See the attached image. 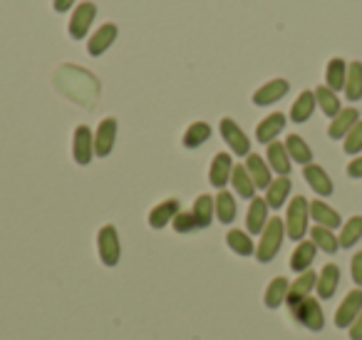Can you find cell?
Instances as JSON below:
<instances>
[{"label": "cell", "mask_w": 362, "mask_h": 340, "mask_svg": "<svg viewBox=\"0 0 362 340\" xmlns=\"http://www.w3.org/2000/svg\"><path fill=\"white\" fill-rule=\"evenodd\" d=\"M342 152H345V154H357V152H362V120L357 122V125L347 132L345 140H342Z\"/></svg>", "instance_id": "38"}, {"label": "cell", "mask_w": 362, "mask_h": 340, "mask_svg": "<svg viewBox=\"0 0 362 340\" xmlns=\"http://www.w3.org/2000/svg\"><path fill=\"white\" fill-rule=\"evenodd\" d=\"M95 157V135L87 125H80L72 135V159L80 166H87Z\"/></svg>", "instance_id": "7"}, {"label": "cell", "mask_w": 362, "mask_h": 340, "mask_svg": "<svg viewBox=\"0 0 362 340\" xmlns=\"http://www.w3.org/2000/svg\"><path fill=\"white\" fill-rule=\"evenodd\" d=\"M350 273H352V280H355V285L360 288V285H362V251H357V254L352 256Z\"/></svg>", "instance_id": "40"}, {"label": "cell", "mask_w": 362, "mask_h": 340, "mask_svg": "<svg viewBox=\"0 0 362 340\" xmlns=\"http://www.w3.org/2000/svg\"><path fill=\"white\" fill-rule=\"evenodd\" d=\"M192 214H194V219H197L199 229H209L214 221V214H216V201H214L209 194H202L197 201H194Z\"/></svg>", "instance_id": "28"}, {"label": "cell", "mask_w": 362, "mask_h": 340, "mask_svg": "<svg viewBox=\"0 0 362 340\" xmlns=\"http://www.w3.org/2000/svg\"><path fill=\"white\" fill-rule=\"evenodd\" d=\"M226 244L236 256H253V254H256V246H253L251 236H248L246 231L231 229L226 234Z\"/></svg>", "instance_id": "35"}, {"label": "cell", "mask_w": 362, "mask_h": 340, "mask_svg": "<svg viewBox=\"0 0 362 340\" xmlns=\"http://www.w3.org/2000/svg\"><path fill=\"white\" fill-rule=\"evenodd\" d=\"M310 241L317 246L320 251H325V254H337L340 251V241H337V236L332 234V229H325V226H313L310 229Z\"/></svg>", "instance_id": "32"}, {"label": "cell", "mask_w": 362, "mask_h": 340, "mask_svg": "<svg viewBox=\"0 0 362 340\" xmlns=\"http://www.w3.org/2000/svg\"><path fill=\"white\" fill-rule=\"evenodd\" d=\"M97 251H100V259L105 266H117L122 256V246H119V234L112 224L102 226L100 234H97Z\"/></svg>", "instance_id": "4"}, {"label": "cell", "mask_w": 362, "mask_h": 340, "mask_svg": "<svg viewBox=\"0 0 362 340\" xmlns=\"http://www.w3.org/2000/svg\"><path fill=\"white\" fill-rule=\"evenodd\" d=\"M308 219H310V201L305 196H293L286 211V236L300 244L308 234Z\"/></svg>", "instance_id": "2"}, {"label": "cell", "mask_w": 362, "mask_h": 340, "mask_svg": "<svg viewBox=\"0 0 362 340\" xmlns=\"http://www.w3.org/2000/svg\"><path fill=\"white\" fill-rule=\"evenodd\" d=\"M231 184H233V189H236V194L241 196V199H253V194H256V184H253L251 174H248L243 164L233 166Z\"/></svg>", "instance_id": "33"}, {"label": "cell", "mask_w": 362, "mask_h": 340, "mask_svg": "<svg viewBox=\"0 0 362 340\" xmlns=\"http://www.w3.org/2000/svg\"><path fill=\"white\" fill-rule=\"evenodd\" d=\"M360 239H362V216H350V219L342 224L340 236H337L340 249H352Z\"/></svg>", "instance_id": "34"}, {"label": "cell", "mask_w": 362, "mask_h": 340, "mask_svg": "<svg viewBox=\"0 0 362 340\" xmlns=\"http://www.w3.org/2000/svg\"><path fill=\"white\" fill-rule=\"evenodd\" d=\"M337 285H340V268H337L335 264H325L320 273H317V285H315L317 298L330 300L332 295H335Z\"/></svg>", "instance_id": "15"}, {"label": "cell", "mask_w": 362, "mask_h": 340, "mask_svg": "<svg viewBox=\"0 0 362 340\" xmlns=\"http://www.w3.org/2000/svg\"><path fill=\"white\" fill-rule=\"evenodd\" d=\"M283 127H286V115H283V112H273V115H268L266 120L256 127V140L261 142V144H271L283 132Z\"/></svg>", "instance_id": "18"}, {"label": "cell", "mask_w": 362, "mask_h": 340, "mask_svg": "<svg viewBox=\"0 0 362 340\" xmlns=\"http://www.w3.org/2000/svg\"><path fill=\"white\" fill-rule=\"evenodd\" d=\"M345 80H347V62L342 57H332L325 67V87H330L332 92L345 90Z\"/></svg>", "instance_id": "24"}, {"label": "cell", "mask_w": 362, "mask_h": 340, "mask_svg": "<svg viewBox=\"0 0 362 340\" xmlns=\"http://www.w3.org/2000/svg\"><path fill=\"white\" fill-rule=\"evenodd\" d=\"M347 176H350V179H362V157H355V159L347 164Z\"/></svg>", "instance_id": "41"}, {"label": "cell", "mask_w": 362, "mask_h": 340, "mask_svg": "<svg viewBox=\"0 0 362 340\" xmlns=\"http://www.w3.org/2000/svg\"><path fill=\"white\" fill-rule=\"evenodd\" d=\"M209 137H211V127H209L206 122H194V125H189V130L184 132L181 144L187 147V149H197L204 142H209Z\"/></svg>", "instance_id": "36"}, {"label": "cell", "mask_w": 362, "mask_h": 340, "mask_svg": "<svg viewBox=\"0 0 362 340\" xmlns=\"http://www.w3.org/2000/svg\"><path fill=\"white\" fill-rule=\"evenodd\" d=\"M288 288H291V280L283 278V276H278V278H273L271 283H268L266 288V295H263V303H266V308H281L283 303H286L288 298Z\"/></svg>", "instance_id": "25"}, {"label": "cell", "mask_w": 362, "mask_h": 340, "mask_svg": "<svg viewBox=\"0 0 362 340\" xmlns=\"http://www.w3.org/2000/svg\"><path fill=\"white\" fill-rule=\"evenodd\" d=\"M303 176H305L308 186H310V189L315 191L317 196H330L332 191H335V186H332V179L327 176V171L322 169V166H317V164L303 166Z\"/></svg>", "instance_id": "14"}, {"label": "cell", "mask_w": 362, "mask_h": 340, "mask_svg": "<svg viewBox=\"0 0 362 340\" xmlns=\"http://www.w3.org/2000/svg\"><path fill=\"white\" fill-rule=\"evenodd\" d=\"M315 102H317V107L322 110V115L330 117V120H335V117L342 112V105H340V97H337V92H332L330 87H325V85H320L315 90Z\"/></svg>", "instance_id": "29"}, {"label": "cell", "mask_w": 362, "mask_h": 340, "mask_svg": "<svg viewBox=\"0 0 362 340\" xmlns=\"http://www.w3.org/2000/svg\"><path fill=\"white\" fill-rule=\"evenodd\" d=\"M268 209L271 206L266 204V199H251V206H248V214H246V229L248 234H263L268 224Z\"/></svg>", "instance_id": "20"}, {"label": "cell", "mask_w": 362, "mask_h": 340, "mask_svg": "<svg viewBox=\"0 0 362 340\" xmlns=\"http://www.w3.org/2000/svg\"><path fill=\"white\" fill-rule=\"evenodd\" d=\"M95 16H97V6L90 3V0H85V3H80V6L75 8V13H72V18H70V26H67V33H70L72 40H82V38L90 33L92 23H95Z\"/></svg>", "instance_id": "6"}, {"label": "cell", "mask_w": 362, "mask_h": 340, "mask_svg": "<svg viewBox=\"0 0 362 340\" xmlns=\"http://www.w3.org/2000/svg\"><path fill=\"white\" fill-rule=\"evenodd\" d=\"M283 144H286L291 162H296V164H303V166L313 164V152H310V147L305 144V140H303V137L288 135V140L283 142Z\"/></svg>", "instance_id": "30"}, {"label": "cell", "mask_w": 362, "mask_h": 340, "mask_svg": "<svg viewBox=\"0 0 362 340\" xmlns=\"http://www.w3.org/2000/svg\"><path fill=\"white\" fill-rule=\"evenodd\" d=\"M288 90H291L288 80H283V77L271 80V82H266V85H261L256 92H253V105H256V107L276 105L278 100H283V97L288 95Z\"/></svg>", "instance_id": "9"}, {"label": "cell", "mask_w": 362, "mask_h": 340, "mask_svg": "<svg viewBox=\"0 0 362 340\" xmlns=\"http://www.w3.org/2000/svg\"><path fill=\"white\" fill-rule=\"evenodd\" d=\"M315 254H317V246L313 244V241H300L291 256V268L296 271L298 276L310 271V264L315 261Z\"/></svg>", "instance_id": "21"}, {"label": "cell", "mask_w": 362, "mask_h": 340, "mask_svg": "<svg viewBox=\"0 0 362 340\" xmlns=\"http://www.w3.org/2000/svg\"><path fill=\"white\" fill-rule=\"evenodd\" d=\"M171 226H174L176 234H192V231H197V219H194L192 211H179L176 214V219L171 221Z\"/></svg>", "instance_id": "39"}, {"label": "cell", "mask_w": 362, "mask_h": 340, "mask_svg": "<svg viewBox=\"0 0 362 340\" xmlns=\"http://www.w3.org/2000/svg\"><path fill=\"white\" fill-rule=\"evenodd\" d=\"M75 3L77 0H52V8H55L57 13H67Z\"/></svg>", "instance_id": "43"}, {"label": "cell", "mask_w": 362, "mask_h": 340, "mask_svg": "<svg viewBox=\"0 0 362 340\" xmlns=\"http://www.w3.org/2000/svg\"><path fill=\"white\" fill-rule=\"evenodd\" d=\"M315 92L313 90H303L300 95H298V100L293 102L291 107V120L296 122V125H303V122H308L313 117V112H315Z\"/></svg>", "instance_id": "23"}, {"label": "cell", "mask_w": 362, "mask_h": 340, "mask_svg": "<svg viewBox=\"0 0 362 340\" xmlns=\"http://www.w3.org/2000/svg\"><path fill=\"white\" fill-rule=\"evenodd\" d=\"M347 333H350V340H362V313L355 318V323L347 328Z\"/></svg>", "instance_id": "42"}, {"label": "cell", "mask_w": 362, "mask_h": 340, "mask_svg": "<svg viewBox=\"0 0 362 340\" xmlns=\"http://www.w3.org/2000/svg\"><path fill=\"white\" fill-rule=\"evenodd\" d=\"M246 171L251 174V179H253V184H256V189H268L271 186V181H273V176H271V166L263 162V157H258V154H248L246 157Z\"/></svg>", "instance_id": "19"}, {"label": "cell", "mask_w": 362, "mask_h": 340, "mask_svg": "<svg viewBox=\"0 0 362 340\" xmlns=\"http://www.w3.org/2000/svg\"><path fill=\"white\" fill-rule=\"evenodd\" d=\"M360 313H362V290L352 288L345 295V300L340 303V308L335 310V325L337 328H350Z\"/></svg>", "instance_id": "8"}, {"label": "cell", "mask_w": 362, "mask_h": 340, "mask_svg": "<svg viewBox=\"0 0 362 340\" xmlns=\"http://www.w3.org/2000/svg\"><path fill=\"white\" fill-rule=\"evenodd\" d=\"M231 174H233V159L231 154L221 152L211 159V169H209V181H211L216 189H223V186L231 181Z\"/></svg>", "instance_id": "13"}, {"label": "cell", "mask_w": 362, "mask_h": 340, "mask_svg": "<svg viewBox=\"0 0 362 340\" xmlns=\"http://www.w3.org/2000/svg\"><path fill=\"white\" fill-rule=\"evenodd\" d=\"M266 157H268V166H271L276 174L288 176V171H291V157H288L286 144H281V142H271V144H268Z\"/></svg>", "instance_id": "26"}, {"label": "cell", "mask_w": 362, "mask_h": 340, "mask_svg": "<svg viewBox=\"0 0 362 340\" xmlns=\"http://www.w3.org/2000/svg\"><path fill=\"white\" fill-rule=\"evenodd\" d=\"M345 97L350 102L362 100V62L352 60L347 65V80H345Z\"/></svg>", "instance_id": "31"}, {"label": "cell", "mask_w": 362, "mask_h": 340, "mask_svg": "<svg viewBox=\"0 0 362 340\" xmlns=\"http://www.w3.org/2000/svg\"><path fill=\"white\" fill-rule=\"evenodd\" d=\"M310 219L315 221L317 226H325V229H337V226H342L340 214L320 199L310 201Z\"/></svg>", "instance_id": "22"}, {"label": "cell", "mask_w": 362, "mask_h": 340, "mask_svg": "<svg viewBox=\"0 0 362 340\" xmlns=\"http://www.w3.org/2000/svg\"><path fill=\"white\" fill-rule=\"evenodd\" d=\"M315 285H317V273H315V271H305V273L298 276V278L291 283V288H288V298H286L288 308H293V305L300 303L303 298H308V295L315 290Z\"/></svg>", "instance_id": "11"}, {"label": "cell", "mask_w": 362, "mask_h": 340, "mask_svg": "<svg viewBox=\"0 0 362 340\" xmlns=\"http://www.w3.org/2000/svg\"><path fill=\"white\" fill-rule=\"evenodd\" d=\"M291 315L298 320V323L303 325V328L313 330V333H317V330H322V325H325V315H322V308L320 303H317L315 298H303L300 303H296L291 308Z\"/></svg>", "instance_id": "3"}, {"label": "cell", "mask_w": 362, "mask_h": 340, "mask_svg": "<svg viewBox=\"0 0 362 340\" xmlns=\"http://www.w3.org/2000/svg\"><path fill=\"white\" fill-rule=\"evenodd\" d=\"M236 199H233L228 191H221V194L216 196V216L221 224H231L233 219H236Z\"/></svg>", "instance_id": "37"}, {"label": "cell", "mask_w": 362, "mask_h": 340, "mask_svg": "<svg viewBox=\"0 0 362 340\" xmlns=\"http://www.w3.org/2000/svg\"><path fill=\"white\" fill-rule=\"evenodd\" d=\"M181 211L179 199H166L161 204H156L154 209L149 211V226L151 229H164L166 224L176 219V214Z\"/></svg>", "instance_id": "17"}, {"label": "cell", "mask_w": 362, "mask_h": 340, "mask_svg": "<svg viewBox=\"0 0 362 340\" xmlns=\"http://www.w3.org/2000/svg\"><path fill=\"white\" fill-rule=\"evenodd\" d=\"M117 142V120L115 117H107L100 122L95 135V154L97 157H110V152L115 149Z\"/></svg>", "instance_id": "10"}, {"label": "cell", "mask_w": 362, "mask_h": 340, "mask_svg": "<svg viewBox=\"0 0 362 340\" xmlns=\"http://www.w3.org/2000/svg\"><path fill=\"white\" fill-rule=\"evenodd\" d=\"M218 130H221L223 142L231 147L233 154H236V157H248V154H251V140H248L246 132H243L241 127L231 120V117H223L221 125H218Z\"/></svg>", "instance_id": "5"}, {"label": "cell", "mask_w": 362, "mask_h": 340, "mask_svg": "<svg viewBox=\"0 0 362 340\" xmlns=\"http://www.w3.org/2000/svg\"><path fill=\"white\" fill-rule=\"evenodd\" d=\"M357 122H360V112H357L355 107H345V110H342L340 115L330 122V127H327V137H330V140H345L347 132H350Z\"/></svg>", "instance_id": "16"}, {"label": "cell", "mask_w": 362, "mask_h": 340, "mask_svg": "<svg viewBox=\"0 0 362 340\" xmlns=\"http://www.w3.org/2000/svg\"><path fill=\"white\" fill-rule=\"evenodd\" d=\"M117 33H119V30H117L115 23H105L102 28H97L95 35L87 40V52H90L92 57L105 55V52L112 47V42L117 40Z\"/></svg>", "instance_id": "12"}, {"label": "cell", "mask_w": 362, "mask_h": 340, "mask_svg": "<svg viewBox=\"0 0 362 340\" xmlns=\"http://www.w3.org/2000/svg\"><path fill=\"white\" fill-rule=\"evenodd\" d=\"M283 236H286V221L278 219V216L268 219L266 229H263V234H261V241H258V246H256V259L261 261V264H271V261L276 259L278 251H281Z\"/></svg>", "instance_id": "1"}, {"label": "cell", "mask_w": 362, "mask_h": 340, "mask_svg": "<svg viewBox=\"0 0 362 340\" xmlns=\"http://www.w3.org/2000/svg\"><path fill=\"white\" fill-rule=\"evenodd\" d=\"M291 179L288 176H278V179L271 181V186L266 189V204L271 206V209H281L283 204H286V199L291 196Z\"/></svg>", "instance_id": "27"}]
</instances>
